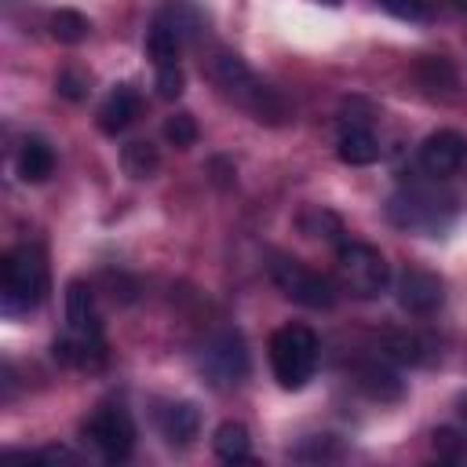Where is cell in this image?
<instances>
[{"label": "cell", "mask_w": 467, "mask_h": 467, "mask_svg": "<svg viewBox=\"0 0 467 467\" xmlns=\"http://www.w3.org/2000/svg\"><path fill=\"white\" fill-rule=\"evenodd\" d=\"M55 358L69 368L95 372L106 365V339H102V321L95 310V292L88 281H69L66 285V332L55 339Z\"/></svg>", "instance_id": "cell-1"}, {"label": "cell", "mask_w": 467, "mask_h": 467, "mask_svg": "<svg viewBox=\"0 0 467 467\" xmlns=\"http://www.w3.org/2000/svg\"><path fill=\"white\" fill-rule=\"evenodd\" d=\"M208 77L215 80V88L223 95H230L234 102H241L252 113V120H259V124H285L288 120V102L270 84H263L237 51L219 47L208 58Z\"/></svg>", "instance_id": "cell-2"}, {"label": "cell", "mask_w": 467, "mask_h": 467, "mask_svg": "<svg viewBox=\"0 0 467 467\" xmlns=\"http://www.w3.org/2000/svg\"><path fill=\"white\" fill-rule=\"evenodd\" d=\"M387 219L405 234L441 237L456 219V201H452V193H445L438 186L412 182V186H401L398 193H390Z\"/></svg>", "instance_id": "cell-3"}, {"label": "cell", "mask_w": 467, "mask_h": 467, "mask_svg": "<svg viewBox=\"0 0 467 467\" xmlns=\"http://www.w3.org/2000/svg\"><path fill=\"white\" fill-rule=\"evenodd\" d=\"M47 259L36 244H18L0 263V310L29 314L47 296Z\"/></svg>", "instance_id": "cell-4"}, {"label": "cell", "mask_w": 467, "mask_h": 467, "mask_svg": "<svg viewBox=\"0 0 467 467\" xmlns=\"http://www.w3.org/2000/svg\"><path fill=\"white\" fill-rule=\"evenodd\" d=\"M270 368L281 390H303L317 368V336L306 325H281L270 336Z\"/></svg>", "instance_id": "cell-5"}, {"label": "cell", "mask_w": 467, "mask_h": 467, "mask_svg": "<svg viewBox=\"0 0 467 467\" xmlns=\"http://www.w3.org/2000/svg\"><path fill=\"white\" fill-rule=\"evenodd\" d=\"M336 277L339 288L358 299H376L390 285V263L379 248L365 241H339L336 248Z\"/></svg>", "instance_id": "cell-6"}, {"label": "cell", "mask_w": 467, "mask_h": 467, "mask_svg": "<svg viewBox=\"0 0 467 467\" xmlns=\"http://www.w3.org/2000/svg\"><path fill=\"white\" fill-rule=\"evenodd\" d=\"M270 281L277 285V292L306 310H332L336 306V285L328 277H321L317 270H310L306 263H299L296 255H274L270 263Z\"/></svg>", "instance_id": "cell-7"}, {"label": "cell", "mask_w": 467, "mask_h": 467, "mask_svg": "<svg viewBox=\"0 0 467 467\" xmlns=\"http://www.w3.org/2000/svg\"><path fill=\"white\" fill-rule=\"evenodd\" d=\"M80 438L106 460V463H124L135 449V423L124 405H99L84 423Z\"/></svg>", "instance_id": "cell-8"}, {"label": "cell", "mask_w": 467, "mask_h": 467, "mask_svg": "<svg viewBox=\"0 0 467 467\" xmlns=\"http://www.w3.org/2000/svg\"><path fill=\"white\" fill-rule=\"evenodd\" d=\"M201 372L215 390H230L248 376V347L244 336L237 328H223L208 339L204 358H201Z\"/></svg>", "instance_id": "cell-9"}, {"label": "cell", "mask_w": 467, "mask_h": 467, "mask_svg": "<svg viewBox=\"0 0 467 467\" xmlns=\"http://www.w3.org/2000/svg\"><path fill=\"white\" fill-rule=\"evenodd\" d=\"M394 292H398V306L409 310V314H420V317H423V314H434V310L445 303V285H441V277L431 274V270H416V266H409V270L398 274Z\"/></svg>", "instance_id": "cell-10"}, {"label": "cell", "mask_w": 467, "mask_h": 467, "mask_svg": "<svg viewBox=\"0 0 467 467\" xmlns=\"http://www.w3.org/2000/svg\"><path fill=\"white\" fill-rule=\"evenodd\" d=\"M463 161H467V139L452 128H438L420 142V168L434 179H445V175L460 171Z\"/></svg>", "instance_id": "cell-11"}, {"label": "cell", "mask_w": 467, "mask_h": 467, "mask_svg": "<svg viewBox=\"0 0 467 467\" xmlns=\"http://www.w3.org/2000/svg\"><path fill=\"white\" fill-rule=\"evenodd\" d=\"M336 157L350 168H361V164H372L379 161V142L368 128L365 117H343L339 124V139H336Z\"/></svg>", "instance_id": "cell-12"}, {"label": "cell", "mask_w": 467, "mask_h": 467, "mask_svg": "<svg viewBox=\"0 0 467 467\" xmlns=\"http://www.w3.org/2000/svg\"><path fill=\"white\" fill-rule=\"evenodd\" d=\"M153 416H157L161 438L175 449H186L201 431V409L193 401H161V409Z\"/></svg>", "instance_id": "cell-13"}, {"label": "cell", "mask_w": 467, "mask_h": 467, "mask_svg": "<svg viewBox=\"0 0 467 467\" xmlns=\"http://www.w3.org/2000/svg\"><path fill=\"white\" fill-rule=\"evenodd\" d=\"M135 117H139V91H135L131 84H117V88L106 95V102L99 106L95 124H99L102 135H120Z\"/></svg>", "instance_id": "cell-14"}, {"label": "cell", "mask_w": 467, "mask_h": 467, "mask_svg": "<svg viewBox=\"0 0 467 467\" xmlns=\"http://www.w3.org/2000/svg\"><path fill=\"white\" fill-rule=\"evenodd\" d=\"M15 171L22 182H47L55 171V150L40 135H26L15 153Z\"/></svg>", "instance_id": "cell-15"}, {"label": "cell", "mask_w": 467, "mask_h": 467, "mask_svg": "<svg viewBox=\"0 0 467 467\" xmlns=\"http://www.w3.org/2000/svg\"><path fill=\"white\" fill-rule=\"evenodd\" d=\"M361 394H368L372 401H398L405 394V383L398 379V372L383 361H361L358 372H354Z\"/></svg>", "instance_id": "cell-16"}, {"label": "cell", "mask_w": 467, "mask_h": 467, "mask_svg": "<svg viewBox=\"0 0 467 467\" xmlns=\"http://www.w3.org/2000/svg\"><path fill=\"white\" fill-rule=\"evenodd\" d=\"M212 449H215L219 460H226V463H241V460L252 456V434H248V427H244L241 420H226V423L215 427V434H212Z\"/></svg>", "instance_id": "cell-17"}, {"label": "cell", "mask_w": 467, "mask_h": 467, "mask_svg": "<svg viewBox=\"0 0 467 467\" xmlns=\"http://www.w3.org/2000/svg\"><path fill=\"white\" fill-rule=\"evenodd\" d=\"M157 18H164V22L175 29V36H179L182 44L197 40V36H201V29H204V15L197 11V4H193V0H168V4L157 11Z\"/></svg>", "instance_id": "cell-18"}, {"label": "cell", "mask_w": 467, "mask_h": 467, "mask_svg": "<svg viewBox=\"0 0 467 467\" xmlns=\"http://www.w3.org/2000/svg\"><path fill=\"white\" fill-rule=\"evenodd\" d=\"M416 80H420V88H423L427 95H452V88H456V69H452V62L441 58V55H423V58L416 62Z\"/></svg>", "instance_id": "cell-19"}, {"label": "cell", "mask_w": 467, "mask_h": 467, "mask_svg": "<svg viewBox=\"0 0 467 467\" xmlns=\"http://www.w3.org/2000/svg\"><path fill=\"white\" fill-rule=\"evenodd\" d=\"M47 33L58 44H84L91 36V18L80 15L77 7H58L47 15Z\"/></svg>", "instance_id": "cell-20"}, {"label": "cell", "mask_w": 467, "mask_h": 467, "mask_svg": "<svg viewBox=\"0 0 467 467\" xmlns=\"http://www.w3.org/2000/svg\"><path fill=\"white\" fill-rule=\"evenodd\" d=\"M179 47L182 40L175 36V29L164 22V18H153L150 29H146V55L153 66H175L179 62Z\"/></svg>", "instance_id": "cell-21"}, {"label": "cell", "mask_w": 467, "mask_h": 467, "mask_svg": "<svg viewBox=\"0 0 467 467\" xmlns=\"http://www.w3.org/2000/svg\"><path fill=\"white\" fill-rule=\"evenodd\" d=\"M120 168H124V175H131V179H153L157 168H161V153H157L153 142L135 139V142H128V146L120 150Z\"/></svg>", "instance_id": "cell-22"}, {"label": "cell", "mask_w": 467, "mask_h": 467, "mask_svg": "<svg viewBox=\"0 0 467 467\" xmlns=\"http://www.w3.org/2000/svg\"><path fill=\"white\" fill-rule=\"evenodd\" d=\"M299 230L306 234V237H325V241H339V234H343V223L328 212V208H306L303 215H299Z\"/></svg>", "instance_id": "cell-23"}, {"label": "cell", "mask_w": 467, "mask_h": 467, "mask_svg": "<svg viewBox=\"0 0 467 467\" xmlns=\"http://www.w3.org/2000/svg\"><path fill=\"white\" fill-rule=\"evenodd\" d=\"M427 339H420V336H412V332H394L390 339H387V354L394 358V361H401V365H423L427 361Z\"/></svg>", "instance_id": "cell-24"}, {"label": "cell", "mask_w": 467, "mask_h": 467, "mask_svg": "<svg viewBox=\"0 0 467 467\" xmlns=\"http://www.w3.org/2000/svg\"><path fill=\"white\" fill-rule=\"evenodd\" d=\"M197 120H193V113H171L168 120H164V139L175 146V150H190L193 142H197Z\"/></svg>", "instance_id": "cell-25"}, {"label": "cell", "mask_w": 467, "mask_h": 467, "mask_svg": "<svg viewBox=\"0 0 467 467\" xmlns=\"http://www.w3.org/2000/svg\"><path fill=\"white\" fill-rule=\"evenodd\" d=\"M431 445H434L438 460H463L467 456V434H460L452 427H438L431 434Z\"/></svg>", "instance_id": "cell-26"}, {"label": "cell", "mask_w": 467, "mask_h": 467, "mask_svg": "<svg viewBox=\"0 0 467 467\" xmlns=\"http://www.w3.org/2000/svg\"><path fill=\"white\" fill-rule=\"evenodd\" d=\"M153 88H157V95L168 99V102L179 99L182 88H186V77H182L179 62H175V66H157V80H153Z\"/></svg>", "instance_id": "cell-27"}, {"label": "cell", "mask_w": 467, "mask_h": 467, "mask_svg": "<svg viewBox=\"0 0 467 467\" xmlns=\"http://www.w3.org/2000/svg\"><path fill=\"white\" fill-rule=\"evenodd\" d=\"M299 460H336L339 456V445L332 441V434H314L306 438L299 449H296Z\"/></svg>", "instance_id": "cell-28"}, {"label": "cell", "mask_w": 467, "mask_h": 467, "mask_svg": "<svg viewBox=\"0 0 467 467\" xmlns=\"http://www.w3.org/2000/svg\"><path fill=\"white\" fill-rule=\"evenodd\" d=\"M55 91H58L62 99H69V102H80V99L88 95V77H84L80 69H62V73L55 77Z\"/></svg>", "instance_id": "cell-29"}, {"label": "cell", "mask_w": 467, "mask_h": 467, "mask_svg": "<svg viewBox=\"0 0 467 467\" xmlns=\"http://www.w3.org/2000/svg\"><path fill=\"white\" fill-rule=\"evenodd\" d=\"M383 11H390L394 18H401V22H420L423 15H427V7H423V0H376Z\"/></svg>", "instance_id": "cell-30"}, {"label": "cell", "mask_w": 467, "mask_h": 467, "mask_svg": "<svg viewBox=\"0 0 467 467\" xmlns=\"http://www.w3.org/2000/svg\"><path fill=\"white\" fill-rule=\"evenodd\" d=\"M208 171H212V179H215L219 186L234 182V164H230L226 157H212V161H208Z\"/></svg>", "instance_id": "cell-31"}, {"label": "cell", "mask_w": 467, "mask_h": 467, "mask_svg": "<svg viewBox=\"0 0 467 467\" xmlns=\"http://www.w3.org/2000/svg\"><path fill=\"white\" fill-rule=\"evenodd\" d=\"M460 420H463V434H467V401H460Z\"/></svg>", "instance_id": "cell-32"}, {"label": "cell", "mask_w": 467, "mask_h": 467, "mask_svg": "<svg viewBox=\"0 0 467 467\" xmlns=\"http://www.w3.org/2000/svg\"><path fill=\"white\" fill-rule=\"evenodd\" d=\"M325 4H339V0H325Z\"/></svg>", "instance_id": "cell-33"}]
</instances>
